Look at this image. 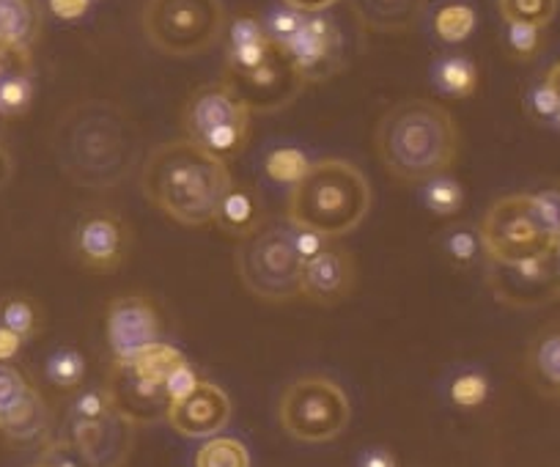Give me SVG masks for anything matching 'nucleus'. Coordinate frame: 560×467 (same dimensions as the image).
Returning <instances> with one entry per match:
<instances>
[{
    "label": "nucleus",
    "mask_w": 560,
    "mask_h": 467,
    "mask_svg": "<svg viewBox=\"0 0 560 467\" xmlns=\"http://www.w3.org/2000/svg\"><path fill=\"white\" fill-rule=\"evenodd\" d=\"M52 149L63 174L89 190L118 187L140 160V132L116 102L83 100L61 113Z\"/></svg>",
    "instance_id": "obj_1"
},
{
    "label": "nucleus",
    "mask_w": 560,
    "mask_h": 467,
    "mask_svg": "<svg viewBox=\"0 0 560 467\" xmlns=\"http://www.w3.org/2000/svg\"><path fill=\"white\" fill-rule=\"evenodd\" d=\"M229 185V163L190 138L160 143L140 168V190L147 201L187 229L212 223Z\"/></svg>",
    "instance_id": "obj_2"
},
{
    "label": "nucleus",
    "mask_w": 560,
    "mask_h": 467,
    "mask_svg": "<svg viewBox=\"0 0 560 467\" xmlns=\"http://www.w3.org/2000/svg\"><path fill=\"white\" fill-rule=\"evenodd\" d=\"M459 125L448 107L432 100H404L376 125L380 163L404 185H423L445 174L459 157Z\"/></svg>",
    "instance_id": "obj_3"
},
{
    "label": "nucleus",
    "mask_w": 560,
    "mask_h": 467,
    "mask_svg": "<svg viewBox=\"0 0 560 467\" xmlns=\"http://www.w3.org/2000/svg\"><path fill=\"white\" fill-rule=\"evenodd\" d=\"M371 182L354 163L341 157L316 160L308 174L289 187L287 220L300 229H314L327 240L347 237L369 218Z\"/></svg>",
    "instance_id": "obj_4"
},
{
    "label": "nucleus",
    "mask_w": 560,
    "mask_h": 467,
    "mask_svg": "<svg viewBox=\"0 0 560 467\" xmlns=\"http://www.w3.org/2000/svg\"><path fill=\"white\" fill-rule=\"evenodd\" d=\"M294 225L287 218H264L236 245V276L253 297L264 303H289L300 297L303 261L292 245Z\"/></svg>",
    "instance_id": "obj_5"
},
{
    "label": "nucleus",
    "mask_w": 560,
    "mask_h": 467,
    "mask_svg": "<svg viewBox=\"0 0 560 467\" xmlns=\"http://www.w3.org/2000/svg\"><path fill=\"white\" fill-rule=\"evenodd\" d=\"M223 0H147L140 28L149 45L171 58H192L212 50L225 34Z\"/></svg>",
    "instance_id": "obj_6"
},
{
    "label": "nucleus",
    "mask_w": 560,
    "mask_h": 467,
    "mask_svg": "<svg viewBox=\"0 0 560 467\" xmlns=\"http://www.w3.org/2000/svg\"><path fill=\"white\" fill-rule=\"evenodd\" d=\"M278 421L298 443L322 445L347 432L352 405L336 380L325 374H303L280 394Z\"/></svg>",
    "instance_id": "obj_7"
},
{
    "label": "nucleus",
    "mask_w": 560,
    "mask_h": 467,
    "mask_svg": "<svg viewBox=\"0 0 560 467\" xmlns=\"http://www.w3.org/2000/svg\"><path fill=\"white\" fill-rule=\"evenodd\" d=\"M250 119L253 113L225 80L192 91L182 110L187 138L223 160L236 157L247 147Z\"/></svg>",
    "instance_id": "obj_8"
},
{
    "label": "nucleus",
    "mask_w": 560,
    "mask_h": 467,
    "mask_svg": "<svg viewBox=\"0 0 560 467\" xmlns=\"http://www.w3.org/2000/svg\"><path fill=\"white\" fill-rule=\"evenodd\" d=\"M481 250L492 265H520L552 254L555 240L538 223L527 192H511L489 203L478 223Z\"/></svg>",
    "instance_id": "obj_9"
},
{
    "label": "nucleus",
    "mask_w": 560,
    "mask_h": 467,
    "mask_svg": "<svg viewBox=\"0 0 560 467\" xmlns=\"http://www.w3.org/2000/svg\"><path fill=\"white\" fill-rule=\"evenodd\" d=\"M132 231L118 212L96 209L83 214L74 225L72 254L83 270L94 276H113L127 261Z\"/></svg>",
    "instance_id": "obj_10"
},
{
    "label": "nucleus",
    "mask_w": 560,
    "mask_h": 467,
    "mask_svg": "<svg viewBox=\"0 0 560 467\" xmlns=\"http://www.w3.org/2000/svg\"><path fill=\"white\" fill-rule=\"evenodd\" d=\"M278 50L298 69L305 85L322 83L343 67V36L327 14H305L298 34Z\"/></svg>",
    "instance_id": "obj_11"
},
{
    "label": "nucleus",
    "mask_w": 560,
    "mask_h": 467,
    "mask_svg": "<svg viewBox=\"0 0 560 467\" xmlns=\"http://www.w3.org/2000/svg\"><path fill=\"white\" fill-rule=\"evenodd\" d=\"M223 80L245 102L247 110L258 113V116L283 110L305 89V80L300 78L298 69L289 63V58L278 47L261 67L250 69V72H225Z\"/></svg>",
    "instance_id": "obj_12"
},
{
    "label": "nucleus",
    "mask_w": 560,
    "mask_h": 467,
    "mask_svg": "<svg viewBox=\"0 0 560 467\" xmlns=\"http://www.w3.org/2000/svg\"><path fill=\"white\" fill-rule=\"evenodd\" d=\"M487 283L494 297L516 311L541 308L558 297L552 254L520 261V265H492L489 261Z\"/></svg>",
    "instance_id": "obj_13"
},
{
    "label": "nucleus",
    "mask_w": 560,
    "mask_h": 467,
    "mask_svg": "<svg viewBox=\"0 0 560 467\" xmlns=\"http://www.w3.org/2000/svg\"><path fill=\"white\" fill-rule=\"evenodd\" d=\"M160 332H163V322H160L158 308L143 294H121L107 305L105 338L113 363L129 361L138 349L160 341Z\"/></svg>",
    "instance_id": "obj_14"
},
{
    "label": "nucleus",
    "mask_w": 560,
    "mask_h": 467,
    "mask_svg": "<svg viewBox=\"0 0 560 467\" xmlns=\"http://www.w3.org/2000/svg\"><path fill=\"white\" fill-rule=\"evenodd\" d=\"M135 427L138 423L132 418L124 416L121 410H113L100 421L67 418L61 434L85 456L91 467H124L135 443Z\"/></svg>",
    "instance_id": "obj_15"
},
{
    "label": "nucleus",
    "mask_w": 560,
    "mask_h": 467,
    "mask_svg": "<svg viewBox=\"0 0 560 467\" xmlns=\"http://www.w3.org/2000/svg\"><path fill=\"white\" fill-rule=\"evenodd\" d=\"M231 412H234V407H231L229 394L220 385L201 380L190 396L171 401L168 410H165V421L182 437L207 440L229 427Z\"/></svg>",
    "instance_id": "obj_16"
},
{
    "label": "nucleus",
    "mask_w": 560,
    "mask_h": 467,
    "mask_svg": "<svg viewBox=\"0 0 560 467\" xmlns=\"http://www.w3.org/2000/svg\"><path fill=\"white\" fill-rule=\"evenodd\" d=\"M358 270H354V256L347 248H330L319 254L316 259L305 261L303 281H300V297L311 300L314 305L343 303L354 292Z\"/></svg>",
    "instance_id": "obj_17"
},
{
    "label": "nucleus",
    "mask_w": 560,
    "mask_h": 467,
    "mask_svg": "<svg viewBox=\"0 0 560 467\" xmlns=\"http://www.w3.org/2000/svg\"><path fill=\"white\" fill-rule=\"evenodd\" d=\"M107 388H110L116 410H121L124 416L132 418L135 423H152L158 421V418H165V410H168L171 405L163 385L140 380L138 374L129 372L124 363H113V374Z\"/></svg>",
    "instance_id": "obj_18"
},
{
    "label": "nucleus",
    "mask_w": 560,
    "mask_h": 467,
    "mask_svg": "<svg viewBox=\"0 0 560 467\" xmlns=\"http://www.w3.org/2000/svg\"><path fill=\"white\" fill-rule=\"evenodd\" d=\"M261 220H264V212H261V198H258V192L253 190L247 182L231 179V185L225 187L223 198H220L218 209H214L212 223L218 225L223 234H229V237L242 240L245 234H250Z\"/></svg>",
    "instance_id": "obj_19"
},
{
    "label": "nucleus",
    "mask_w": 560,
    "mask_h": 467,
    "mask_svg": "<svg viewBox=\"0 0 560 467\" xmlns=\"http://www.w3.org/2000/svg\"><path fill=\"white\" fill-rule=\"evenodd\" d=\"M47 427H50V410H47L45 396L39 394L36 385H31L28 394H25L12 410L0 412V434H3L9 443H36V440L45 437Z\"/></svg>",
    "instance_id": "obj_20"
},
{
    "label": "nucleus",
    "mask_w": 560,
    "mask_h": 467,
    "mask_svg": "<svg viewBox=\"0 0 560 467\" xmlns=\"http://www.w3.org/2000/svg\"><path fill=\"white\" fill-rule=\"evenodd\" d=\"M429 0H354L360 23L376 34H404L420 20Z\"/></svg>",
    "instance_id": "obj_21"
},
{
    "label": "nucleus",
    "mask_w": 560,
    "mask_h": 467,
    "mask_svg": "<svg viewBox=\"0 0 560 467\" xmlns=\"http://www.w3.org/2000/svg\"><path fill=\"white\" fill-rule=\"evenodd\" d=\"M527 377L544 396L560 399V325H549L527 349Z\"/></svg>",
    "instance_id": "obj_22"
},
{
    "label": "nucleus",
    "mask_w": 560,
    "mask_h": 467,
    "mask_svg": "<svg viewBox=\"0 0 560 467\" xmlns=\"http://www.w3.org/2000/svg\"><path fill=\"white\" fill-rule=\"evenodd\" d=\"M39 34V0H0V39L12 47H34Z\"/></svg>",
    "instance_id": "obj_23"
},
{
    "label": "nucleus",
    "mask_w": 560,
    "mask_h": 467,
    "mask_svg": "<svg viewBox=\"0 0 560 467\" xmlns=\"http://www.w3.org/2000/svg\"><path fill=\"white\" fill-rule=\"evenodd\" d=\"M434 89L451 100H467L478 91V67L467 56H440L432 63Z\"/></svg>",
    "instance_id": "obj_24"
},
{
    "label": "nucleus",
    "mask_w": 560,
    "mask_h": 467,
    "mask_svg": "<svg viewBox=\"0 0 560 467\" xmlns=\"http://www.w3.org/2000/svg\"><path fill=\"white\" fill-rule=\"evenodd\" d=\"M185 361H187L185 352H182V349H176L174 343L152 341L149 347L138 349V352H135L129 361H124V366H127L129 372L138 374L140 380H147V383L165 385L168 374Z\"/></svg>",
    "instance_id": "obj_25"
},
{
    "label": "nucleus",
    "mask_w": 560,
    "mask_h": 467,
    "mask_svg": "<svg viewBox=\"0 0 560 467\" xmlns=\"http://www.w3.org/2000/svg\"><path fill=\"white\" fill-rule=\"evenodd\" d=\"M314 165L311 154L303 147H294V143H275L264 152L261 157V171L269 182L275 185H298L308 168Z\"/></svg>",
    "instance_id": "obj_26"
},
{
    "label": "nucleus",
    "mask_w": 560,
    "mask_h": 467,
    "mask_svg": "<svg viewBox=\"0 0 560 467\" xmlns=\"http://www.w3.org/2000/svg\"><path fill=\"white\" fill-rule=\"evenodd\" d=\"M478 25V14L465 0H443L432 14V34L443 45H462L472 36Z\"/></svg>",
    "instance_id": "obj_27"
},
{
    "label": "nucleus",
    "mask_w": 560,
    "mask_h": 467,
    "mask_svg": "<svg viewBox=\"0 0 560 467\" xmlns=\"http://www.w3.org/2000/svg\"><path fill=\"white\" fill-rule=\"evenodd\" d=\"M0 325L18 332L23 341H34L42 330L39 305L28 294H7V297H0Z\"/></svg>",
    "instance_id": "obj_28"
},
{
    "label": "nucleus",
    "mask_w": 560,
    "mask_h": 467,
    "mask_svg": "<svg viewBox=\"0 0 560 467\" xmlns=\"http://www.w3.org/2000/svg\"><path fill=\"white\" fill-rule=\"evenodd\" d=\"M418 187V198L420 203H423V209H429V212L438 214V218H451V214H456L465 207V190H462L459 182L451 179V176H432V179H427Z\"/></svg>",
    "instance_id": "obj_29"
},
{
    "label": "nucleus",
    "mask_w": 560,
    "mask_h": 467,
    "mask_svg": "<svg viewBox=\"0 0 560 467\" xmlns=\"http://www.w3.org/2000/svg\"><path fill=\"white\" fill-rule=\"evenodd\" d=\"M196 467H250V451L240 437L214 434L196 451Z\"/></svg>",
    "instance_id": "obj_30"
},
{
    "label": "nucleus",
    "mask_w": 560,
    "mask_h": 467,
    "mask_svg": "<svg viewBox=\"0 0 560 467\" xmlns=\"http://www.w3.org/2000/svg\"><path fill=\"white\" fill-rule=\"evenodd\" d=\"M440 250L445 254V259L456 267H470L476 265L481 250V237H478V229H472L470 223H454L440 234Z\"/></svg>",
    "instance_id": "obj_31"
},
{
    "label": "nucleus",
    "mask_w": 560,
    "mask_h": 467,
    "mask_svg": "<svg viewBox=\"0 0 560 467\" xmlns=\"http://www.w3.org/2000/svg\"><path fill=\"white\" fill-rule=\"evenodd\" d=\"M45 377L58 390L78 388L85 380V358L74 347L52 349L45 361Z\"/></svg>",
    "instance_id": "obj_32"
},
{
    "label": "nucleus",
    "mask_w": 560,
    "mask_h": 467,
    "mask_svg": "<svg viewBox=\"0 0 560 467\" xmlns=\"http://www.w3.org/2000/svg\"><path fill=\"white\" fill-rule=\"evenodd\" d=\"M489 390H492V385H489L487 374L478 372V369H462L451 377L448 399L459 410H478L481 405H487Z\"/></svg>",
    "instance_id": "obj_33"
},
{
    "label": "nucleus",
    "mask_w": 560,
    "mask_h": 467,
    "mask_svg": "<svg viewBox=\"0 0 560 467\" xmlns=\"http://www.w3.org/2000/svg\"><path fill=\"white\" fill-rule=\"evenodd\" d=\"M34 105L31 74H0V119H23Z\"/></svg>",
    "instance_id": "obj_34"
},
{
    "label": "nucleus",
    "mask_w": 560,
    "mask_h": 467,
    "mask_svg": "<svg viewBox=\"0 0 560 467\" xmlns=\"http://www.w3.org/2000/svg\"><path fill=\"white\" fill-rule=\"evenodd\" d=\"M560 0H498V12L503 23H522L547 28L558 14Z\"/></svg>",
    "instance_id": "obj_35"
},
{
    "label": "nucleus",
    "mask_w": 560,
    "mask_h": 467,
    "mask_svg": "<svg viewBox=\"0 0 560 467\" xmlns=\"http://www.w3.org/2000/svg\"><path fill=\"white\" fill-rule=\"evenodd\" d=\"M533 203V212H536L538 223L547 231L549 237L558 243L560 240V182H547V185L536 187L533 192H527Z\"/></svg>",
    "instance_id": "obj_36"
},
{
    "label": "nucleus",
    "mask_w": 560,
    "mask_h": 467,
    "mask_svg": "<svg viewBox=\"0 0 560 467\" xmlns=\"http://www.w3.org/2000/svg\"><path fill=\"white\" fill-rule=\"evenodd\" d=\"M505 50L514 61H533L544 50V28L522 23H505Z\"/></svg>",
    "instance_id": "obj_37"
},
{
    "label": "nucleus",
    "mask_w": 560,
    "mask_h": 467,
    "mask_svg": "<svg viewBox=\"0 0 560 467\" xmlns=\"http://www.w3.org/2000/svg\"><path fill=\"white\" fill-rule=\"evenodd\" d=\"M116 410L113 405V396L107 385H96V388H85L83 394H78L69 407V418L72 421H100L107 412Z\"/></svg>",
    "instance_id": "obj_38"
},
{
    "label": "nucleus",
    "mask_w": 560,
    "mask_h": 467,
    "mask_svg": "<svg viewBox=\"0 0 560 467\" xmlns=\"http://www.w3.org/2000/svg\"><path fill=\"white\" fill-rule=\"evenodd\" d=\"M275 52L272 42H253V45H234L225 50V72H250L261 67Z\"/></svg>",
    "instance_id": "obj_39"
},
{
    "label": "nucleus",
    "mask_w": 560,
    "mask_h": 467,
    "mask_svg": "<svg viewBox=\"0 0 560 467\" xmlns=\"http://www.w3.org/2000/svg\"><path fill=\"white\" fill-rule=\"evenodd\" d=\"M305 14L294 12V9L289 7H278V9H269L267 14H264L261 25L264 31H267V36L272 39L275 47H280L287 39H292L294 34H298V28L303 25Z\"/></svg>",
    "instance_id": "obj_40"
},
{
    "label": "nucleus",
    "mask_w": 560,
    "mask_h": 467,
    "mask_svg": "<svg viewBox=\"0 0 560 467\" xmlns=\"http://www.w3.org/2000/svg\"><path fill=\"white\" fill-rule=\"evenodd\" d=\"M31 380L25 377L23 369L14 363H0V412L12 410L20 399L31 390Z\"/></svg>",
    "instance_id": "obj_41"
},
{
    "label": "nucleus",
    "mask_w": 560,
    "mask_h": 467,
    "mask_svg": "<svg viewBox=\"0 0 560 467\" xmlns=\"http://www.w3.org/2000/svg\"><path fill=\"white\" fill-rule=\"evenodd\" d=\"M225 36H229V47L234 45H253V42H272L264 31L261 20L253 14H240L225 25Z\"/></svg>",
    "instance_id": "obj_42"
},
{
    "label": "nucleus",
    "mask_w": 560,
    "mask_h": 467,
    "mask_svg": "<svg viewBox=\"0 0 560 467\" xmlns=\"http://www.w3.org/2000/svg\"><path fill=\"white\" fill-rule=\"evenodd\" d=\"M560 100L547 83H536L530 91H527V110L536 121H552V116L558 113Z\"/></svg>",
    "instance_id": "obj_43"
},
{
    "label": "nucleus",
    "mask_w": 560,
    "mask_h": 467,
    "mask_svg": "<svg viewBox=\"0 0 560 467\" xmlns=\"http://www.w3.org/2000/svg\"><path fill=\"white\" fill-rule=\"evenodd\" d=\"M198 383H201V377H198L196 369L190 366V361H185L168 374L163 388H165V396H168V401H179L185 399V396H190L192 390L198 388Z\"/></svg>",
    "instance_id": "obj_44"
},
{
    "label": "nucleus",
    "mask_w": 560,
    "mask_h": 467,
    "mask_svg": "<svg viewBox=\"0 0 560 467\" xmlns=\"http://www.w3.org/2000/svg\"><path fill=\"white\" fill-rule=\"evenodd\" d=\"M292 245H294V254H298L300 261L305 265V261H311V259H316L319 254H325V250L330 248V240L314 229H300V225H294Z\"/></svg>",
    "instance_id": "obj_45"
},
{
    "label": "nucleus",
    "mask_w": 560,
    "mask_h": 467,
    "mask_svg": "<svg viewBox=\"0 0 560 467\" xmlns=\"http://www.w3.org/2000/svg\"><path fill=\"white\" fill-rule=\"evenodd\" d=\"M42 3L61 23H78V20L89 17L96 0H42Z\"/></svg>",
    "instance_id": "obj_46"
},
{
    "label": "nucleus",
    "mask_w": 560,
    "mask_h": 467,
    "mask_svg": "<svg viewBox=\"0 0 560 467\" xmlns=\"http://www.w3.org/2000/svg\"><path fill=\"white\" fill-rule=\"evenodd\" d=\"M23 338L18 332L9 330L7 325H0V363H12L14 358L20 355V349H23Z\"/></svg>",
    "instance_id": "obj_47"
},
{
    "label": "nucleus",
    "mask_w": 560,
    "mask_h": 467,
    "mask_svg": "<svg viewBox=\"0 0 560 467\" xmlns=\"http://www.w3.org/2000/svg\"><path fill=\"white\" fill-rule=\"evenodd\" d=\"M358 467H398V462L387 448H365L358 456Z\"/></svg>",
    "instance_id": "obj_48"
},
{
    "label": "nucleus",
    "mask_w": 560,
    "mask_h": 467,
    "mask_svg": "<svg viewBox=\"0 0 560 467\" xmlns=\"http://www.w3.org/2000/svg\"><path fill=\"white\" fill-rule=\"evenodd\" d=\"M280 3L300 14H325L327 9L336 7L338 0H280Z\"/></svg>",
    "instance_id": "obj_49"
},
{
    "label": "nucleus",
    "mask_w": 560,
    "mask_h": 467,
    "mask_svg": "<svg viewBox=\"0 0 560 467\" xmlns=\"http://www.w3.org/2000/svg\"><path fill=\"white\" fill-rule=\"evenodd\" d=\"M14 176V160H12V152L7 149V143L0 141V190L12 182Z\"/></svg>",
    "instance_id": "obj_50"
},
{
    "label": "nucleus",
    "mask_w": 560,
    "mask_h": 467,
    "mask_svg": "<svg viewBox=\"0 0 560 467\" xmlns=\"http://www.w3.org/2000/svg\"><path fill=\"white\" fill-rule=\"evenodd\" d=\"M544 83H547L549 89H552L555 94H558V100H560V61H555L552 67L547 69V74H544Z\"/></svg>",
    "instance_id": "obj_51"
},
{
    "label": "nucleus",
    "mask_w": 560,
    "mask_h": 467,
    "mask_svg": "<svg viewBox=\"0 0 560 467\" xmlns=\"http://www.w3.org/2000/svg\"><path fill=\"white\" fill-rule=\"evenodd\" d=\"M552 265H555V283H558V297H560V240L552 248Z\"/></svg>",
    "instance_id": "obj_52"
},
{
    "label": "nucleus",
    "mask_w": 560,
    "mask_h": 467,
    "mask_svg": "<svg viewBox=\"0 0 560 467\" xmlns=\"http://www.w3.org/2000/svg\"><path fill=\"white\" fill-rule=\"evenodd\" d=\"M549 125H552L555 130L560 132V107H558V113H555V116H552V121H549Z\"/></svg>",
    "instance_id": "obj_53"
},
{
    "label": "nucleus",
    "mask_w": 560,
    "mask_h": 467,
    "mask_svg": "<svg viewBox=\"0 0 560 467\" xmlns=\"http://www.w3.org/2000/svg\"><path fill=\"white\" fill-rule=\"evenodd\" d=\"M31 467H50V465H45V462H36V465H31Z\"/></svg>",
    "instance_id": "obj_54"
},
{
    "label": "nucleus",
    "mask_w": 560,
    "mask_h": 467,
    "mask_svg": "<svg viewBox=\"0 0 560 467\" xmlns=\"http://www.w3.org/2000/svg\"><path fill=\"white\" fill-rule=\"evenodd\" d=\"M3 47H7V42H3V39H0V50H3Z\"/></svg>",
    "instance_id": "obj_55"
}]
</instances>
